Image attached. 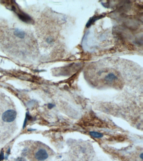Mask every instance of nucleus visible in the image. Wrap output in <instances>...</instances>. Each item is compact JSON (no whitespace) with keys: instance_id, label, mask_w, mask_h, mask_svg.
<instances>
[{"instance_id":"f257e3e1","label":"nucleus","mask_w":143,"mask_h":161,"mask_svg":"<svg viewBox=\"0 0 143 161\" xmlns=\"http://www.w3.org/2000/svg\"><path fill=\"white\" fill-rule=\"evenodd\" d=\"M17 117V113L15 110H9L3 113L2 119L3 121L7 123H10L14 121Z\"/></svg>"},{"instance_id":"f03ea898","label":"nucleus","mask_w":143,"mask_h":161,"mask_svg":"<svg viewBox=\"0 0 143 161\" xmlns=\"http://www.w3.org/2000/svg\"><path fill=\"white\" fill-rule=\"evenodd\" d=\"M48 157V154L46 150L41 149L39 150L35 154V158L39 161H44Z\"/></svg>"},{"instance_id":"7ed1b4c3","label":"nucleus","mask_w":143,"mask_h":161,"mask_svg":"<svg viewBox=\"0 0 143 161\" xmlns=\"http://www.w3.org/2000/svg\"><path fill=\"white\" fill-rule=\"evenodd\" d=\"M19 19L23 22L27 23H32V20L29 16L21 11H19L17 13Z\"/></svg>"},{"instance_id":"20e7f679","label":"nucleus","mask_w":143,"mask_h":161,"mask_svg":"<svg viewBox=\"0 0 143 161\" xmlns=\"http://www.w3.org/2000/svg\"><path fill=\"white\" fill-rule=\"evenodd\" d=\"M117 79L118 77L113 73H110L106 75L105 78V80L110 82H112L113 80H116Z\"/></svg>"},{"instance_id":"39448f33","label":"nucleus","mask_w":143,"mask_h":161,"mask_svg":"<svg viewBox=\"0 0 143 161\" xmlns=\"http://www.w3.org/2000/svg\"><path fill=\"white\" fill-rule=\"evenodd\" d=\"M14 34L17 37H19V38H24L25 36V33L24 31L21 30L16 29L14 31Z\"/></svg>"},{"instance_id":"423d86ee","label":"nucleus","mask_w":143,"mask_h":161,"mask_svg":"<svg viewBox=\"0 0 143 161\" xmlns=\"http://www.w3.org/2000/svg\"><path fill=\"white\" fill-rule=\"evenodd\" d=\"M103 17V16L100 15L99 16H96L95 17H92V18H90V20H89L88 22L87 23V24H86V27H89L95 21H96L98 19H101V18Z\"/></svg>"},{"instance_id":"0eeeda50","label":"nucleus","mask_w":143,"mask_h":161,"mask_svg":"<svg viewBox=\"0 0 143 161\" xmlns=\"http://www.w3.org/2000/svg\"><path fill=\"white\" fill-rule=\"evenodd\" d=\"M90 136L95 138H101L103 136V134L97 132L91 131L90 132Z\"/></svg>"},{"instance_id":"6e6552de","label":"nucleus","mask_w":143,"mask_h":161,"mask_svg":"<svg viewBox=\"0 0 143 161\" xmlns=\"http://www.w3.org/2000/svg\"><path fill=\"white\" fill-rule=\"evenodd\" d=\"M15 161H27L25 158L23 157H18L16 159Z\"/></svg>"},{"instance_id":"1a4fd4ad","label":"nucleus","mask_w":143,"mask_h":161,"mask_svg":"<svg viewBox=\"0 0 143 161\" xmlns=\"http://www.w3.org/2000/svg\"><path fill=\"white\" fill-rule=\"evenodd\" d=\"M46 41H47V42L49 44L52 43V42H53V40H52V39L51 38V37H48V38L47 39Z\"/></svg>"},{"instance_id":"9d476101","label":"nucleus","mask_w":143,"mask_h":161,"mask_svg":"<svg viewBox=\"0 0 143 161\" xmlns=\"http://www.w3.org/2000/svg\"><path fill=\"white\" fill-rule=\"evenodd\" d=\"M47 106H48V108H49V109H52V108H53L54 107H55V105H54V104H48V105H47Z\"/></svg>"},{"instance_id":"9b49d317","label":"nucleus","mask_w":143,"mask_h":161,"mask_svg":"<svg viewBox=\"0 0 143 161\" xmlns=\"http://www.w3.org/2000/svg\"><path fill=\"white\" fill-rule=\"evenodd\" d=\"M139 156L140 157V158H141V159H143V153H141V154H140Z\"/></svg>"}]
</instances>
